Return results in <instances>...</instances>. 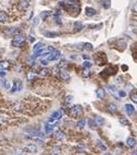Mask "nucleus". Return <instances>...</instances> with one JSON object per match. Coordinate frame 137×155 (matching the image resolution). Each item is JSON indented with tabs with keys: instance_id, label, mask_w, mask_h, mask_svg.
Returning <instances> with one entry per match:
<instances>
[{
	"instance_id": "nucleus-42",
	"label": "nucleus",
	"mask_w": 137,
	"mask_h": 155,
	"mask_svg": "<svg viewBox=\"0 0 137 155\" xmlns=\"http://www.w3.org/2000/svg\"><path fill=\"white\" fill-rule=\"evenodd\" d=\"M119 95L121 96V97H125L126 96V93L124 91H119Z\"/></svg>"
},
{
	"instance_id": "nucleus-20",
	"label": "nucleus",
	"mask_w": 137,
	"mask_h": 155,
	"mask_svg": "<svg viewBox=\"0 0 137 155\" xmlns=\"http://www.w3.org/2000/svg\"><path fill=\"white\" fill-rule=\"evenodd\" d=\"M48 73H49V71H48V69H46V68L39 70V75H40L41 78H46V76L48 75Z\"/></svg>"
},
{
	"instance_id": "nucleus-35",
	"label": "nucleus",
	"mask_w": 137,
	"mask_h": 155,
	"mask_svg": "<svg viewBox=\"0 0 137 155\" xmlns=\"http://www.w3.org/2000/svg\"><path fill=\"white\" fill-rule=\"evenodd\" d=\"M130 99L134 103H137V93H132L130 94Z\"/></svg>"
},
{
	"instance_id": "nucleus-27",
	"label": "nucleus",
	"mask_w": 137,
	"mask_h": 155,
	"mask_svg": "<svg viewBox=\"0 0 137 155\" xmlns=\"http://www.w3.org/2000/svg\"><path fill=\"white\" fill-rule=\"evenodd\" d=\"M27 80L29 81V82H34V80H35V74L33 73V72H28V73H27Z\"/></svg>"
},
{
	"instance_id": "nucleus-32",
	"label": "nucleus",
	"mask_w": 137,
	"mask_h": 155,
	"mask_svg": "<svg viewBox=\"0 0 137 155\" xmlns=\"http://www.w3.org/2000/svg\"><path fill=\"white\" fill-rule=\"evenodd\" d=\"M52 73H53V75H58V74L60 73V68H59V65L58 67H54L53 69H52Z\"/></svg>"
},
{
	"instance_id": "nucleus-50",
	"label": "nucleus",
	"mask_w": 137,
	"mask_h": 155,
	"mask_svg": "<svg viewBox=\"0 0 137 155\" xmlns=\"http://www.w3.org/2000/svg\"><path fill=\"white\" fill-rule=\"evenodd\" d=\"M133 9H134V11H135V12H137V2H136V3H135V6H134V8H133Z\"/></svg>"
},
{
	"instance_id": "nucleus-17",
	"label": "nucleus",
	"mask_w": 137,
	"mask_h": 155,
	"mask_svg": "<svg viewBox=\"0 0 137 155\" xmlns=\"http://www.w3.org/2000/svg\"><path fill=\"white\" fill-rule=\"evenodd\" d=\"M96 94H97V97L98 98H103L104 97V90L103 89H98L97 91H96Z\"/></svg>"
},
{
	"instance_id": "nucleus-40",
	"label": "nucleus",
	"mask_w": 137,
	"mask_h": 155,
	"mask_svg": "<svg viewBox=\"0 0 137 155\" xmlns=\"http://www.w3.org/2000/svg\"><path fill=\"white\" fill-rule=\"evenodd\" d=\"M114 82H115V84H120V83L122 82V79L120 78V76H116V78L114 79Z\"/></svg>"
},
{
	"instance_id": "nucleus-6",
	"label": "nucleus",
	"mask_w": 137,
	"mask_h": 155,
	"mask_svg": "<svg viewBox=\"0 0 137 155\" xmlns=\"http://www.w3.org/2000/svg\"><path fill=\"white\" fill-rule=\"evenodd\" d=\"M96 13H97L96 9L91 8V7H86V8H85V14H86L87 16L91 17V16H94V15H95Z\"/></svg>"
},
{
	"instance_id": "nucleus-22",
	"label": "nucleus",
	"mask_w": 137,
	"mask_h": 155,
	"mask_svg": "<svg viewBox=\"0 0 137 155\" xmlns=\"http://www.w3.org/2000/svg\"><path fill=\"white\" fill-rule=\"evenodd\" d=\"M56 137H57V139H58V140H60V141H63V140L65 139V135H64V133H63V132H61V131H58V132H57Z\"/></svg>"
},
{
	"instance_id": "nucleus-30",
	"label": "nucleus",
	"mask_w": 137,
	"mask_h": 155,
	"mask_svg": "<svg viewBox=\"0 0 137 155\" xmlns=\"http://www.w3.org/2000/svg\"><path fill=\"white\" fill-rule=\"evenodd\" d=\"M102 7H103L104 9L110 8V0H103V1H102Z\"/></svg>"
},
{
	"instance_id": "nucleus-43",
	"label": "nucleus",
	"mask_w": 137,
	"mask_h": 155,
	"mask_svg": "<svg viewBox=\"0 0 137 155\" xmlns=\"http://www.w3.org/2000/svg\"><path fill=\"white\" fill-rule=\"evenodd\" d=\"M6 71H4V70H2V71H0V76H1V78H4V76H6Z\"/></svg>"
},
{
	"instance_id": "nucleus-54",
	"label": "nucleus",
	"mask_w": 137,
	"mask_h": 155,
	"mask_svg": "<svg viewBox=\"0 0 137 155\" xmlns=\"http://www.w3.org/2000/svg\"><path fill=\"white\" fill-rule=\"evenodd\" d=\"M70 2H75V1H77V0H69Z\"/></svg>"
},
{
	"instance_id": "nucleus-5",
	"label": "nucleus",
	"mask_w": 137,
	"mask_h": 155,
	"mask_svg": "<svg viewBox=\"0 0 137 155\" xmlns=\"http://www.w3.org/2000/svg\"><path fill=\"white\" fill-rule=\"evenodd\" d=\"M61 57V52L59 51V50H54V51L50 52L49 56H48V60H51V61H54V60H58V59H60Z\"/></svg>"
},
{
	"instance_id": "nucleus-44",
	"label": "nucleus",
	"mask_w": 137,
	"mask_h": 155,
	"mask_svg": "<svg viewBox=\"0 0 137 155\" xmlns=\"http://www.w3.org/2000/svg\"><path fill=\"white\" fill-rule=\"evenodd\" d=\"M29 41H35V36H33V35H29Z\"/></svg>"
},
{
	"instance_id": "nucleus-49",
	"label": "nucleus",
	"mask_w": 137,
	"mask_h": 155,
	"mask_svg": "<svg viewBox=\"0 0 137 155\" xmlns=\"http://www.w3.org/2000/svg\"><path fill=\"white\" fill-rule=\"evenodd\" d=\"M83 58H84V60H88V59H89V56H87V55H84V56H83Z\"/></svg>"
},
{
	"instance_id": "nucleus-48",
	"label": "nucleus",
	"mask_w": 137,
	"mask_h": 155,
	"mask_svg": "<svg viewBox=\"0 0 137 155\" xmlns=\"http://www.w3.org/2000/svg\"><path fill=\"white\" fill-rule=\"evenodd\" d=\"M47 62H48L47 60H40V63H41L43 65H47Z\"/></svg>"
},
{
	"instance_id": "nucleus-53",
	"label": "nucleus",
	"mask_w": 137,
	"mask_h": 155,
	"mask_svg": "<svg viewBox=\"0 0 137 155\" xmlns=\"http://www.w3.org/2000/svg\"><path fill=\"white\" fill-rule=\"evenodd\" d=\"M2 70H4V68H3V67H2V65H0V71H2Z\"/></svg>"
},
{
	"instance_id": "nucleus-4",
	"label": "nucleus",
	"mask_w": 137,
	"mask_h": 155,
	"mask_svg": "<svg viewBox=\"0 0 137 155\" xmlns=\"http://www.w3.org/2000/svg\"><path fill=\"white\" fill-rule=\"evenodd\" d=\"M62 116H63V111L62 110L54 111V113L51 114V117H50V119H49V122H50V123H54V122H56L58 119H60Z\"/></svg>"
},
{
	"instance_id": "nucleus-45",
	"label": "nucleus",
	"mask_w": 137,
	"mask_h": 155,
	"mask_svg": "<svg viewBox=\"0 0 137 155\" xmlns=\"http://www.w3.org/2000/svg\"><path fill=\"white\" fill-rule=\"evenodd\" d=\"M33 14H34V12H29V14L27 15V20H30V19H32Z\"/></svg>"
},
{
	"instance_id": "nucleus-46",
	"label": "nucleus",
	"mask_w": 137,
	"mask_h": 155,
	"mask_svg": "<svg viewBox=\"0 0 137 155\" xmlns=\"http://www.w3.org/2000/svg\"><path fill=\"white\" fill-rule=\"evenodd\" d=\"M38 23H39L38 19H35L34 20V26H37V25H38Z\"/></svg>"
},
{
	"instance_id": "nucleus-16",
	"label": "nucleus",
	"mask_w": 137,
	"mask_h": 155,
	"mask_svg": "<svg viewBox=\"0 0 137 155\" xmlns=\"http://www.w3.org/2000/svg\"><path fill=\"white\" fill-rule=\"evenodd\" d=\"M45 129H46V132L50 134V133L53 131V124L50 123V122H49V123H46L45 124Z\"/></svg>"
},
{
	"instance_id": "nucleus-13",
	"label": "nucleus",
	"mask_w": 137,
	"mask_h": 155,
	"mask_svg": "<svg viewBox=\"0 0 137 155\" xmlns=\"http://www.w3.org/2000/svg\"><path fill=\"white\" fill-rule=\"evenodd\" d=\"M94 121H95L96 126H102V124H103V119H102L101 117H99V116H96V117L94 118Z\"/></svg>"
},
{
	"instance_id": "nucleus-37",
	"label": "nucleus",
	"mask_w": 137,
	"mask_h": 155,
	"mask_svg": "<svg viewBox=\"0 0 137 155\" xmlns=\"http://www.w3.org/2000/svg\"><path fill=\"white\" fill-rule=\"evenodd\" d=\"M72 103V96H67L65 98V105H70Z\"/></svg>"
},
{
	"instance_id": "nucleus-36",
	"label": "nucleus",
	"mask_w": 137,
	"mask_h": 155,
	"mask_svg": "<svg viewBox=\"0 0 137 155\" xmlns=\"http://www.w3.org/2000/svg\"><path fill=\"white\" fill-rule=\"evenodd\" d=\"M83 67L86 68V69H89V68L91 67V63L89 62V61H85V62L83 63Z\"/></svg>"
},
{
	"instance_id": "nucleus-41",
	"label": "nucleus",
	"mask_w": 137,
	"mask_h": 155,
	"mask_svg": "<svg viewBox=\"0 0 137 155\" xmlns=\"http://www.w3.org/2000/svg\"><path fill=\"white\" fill-rule=\"evenodd\" d=\"M107 87H108V89L110 90V91L112 92V93H114V92H115V87H114V86H112V85H108Z\"/></svg>"
},
{
	"instance_id": "nucleus-23",
	"label": "nucleus",
	"mask_w": 137,
	"mask_h": 155,
	"mask_svg": "<svg viewBox=\"0 0 137 155\" xmlns=\"http://www.w3.org/2000/svg\"><path fill=\"white\" fill-rule=\"evenodd\" d=\"M50 14H51V12H50V11H43V12L40 13V17H41L43 20H46Z\"/></svg>"
},
{
	"instance_id": "nucleus-29",
	"label": "nucleus",
	"mask_w": 137,
	"mask_h": 155,
	"mask_svg": "<svg viewBox=\"0 0 137 155\" xmlns=\"http://www.w3.org/2000/svg\"><path fill=\"white\" fill-rule=\"evenodd\" d=\"M85 124H86V120H85V119H80V120H78V121H77L76 126L79 127V128H83Z\"/></svg>"
},
{
	"instance_id": "nucleus-7",
	"label": "nucleus",
	"mask_w": 137,
	"mask_h": 155,
	"mask_svg": "<svg viewBox=\"0 0 137 155\" xmlns=\"http://www.w3.org/2000/svg\"><path fill=\"white\" fill-rule=\"evenodd\" d=\"M29 7V0H21L19 3L20 10H26Z\"/></svg>"
},
{
	"instance_id": "nucleus-21",
	"label": "nucleus",
	"mask_w": 137,
	"mask_h": 155,
	"mask_svg": "<svg viewBox=\"0 0 137 155\" xmlns=\"http://www.w3.org/2000/svg\"><path fill=\"white\" fill-rule=\"evenodd\" d=\"M1 85H2V86H3L6 90H9V89H10V83H9L8 81L6 80V79H2V80H1Z\"/></svg>"
},
{
	"instance_id": "nucleus-9",
	"label": "nucleus",
	"mask_w": 137,
	"mask_h": 155,
	"mask_svg": "<svg viewBox=\"0 0 137 155\" xmlns=\"http://www.w3.org/2000/svg\"><path fill=\"white\" fill-rule=\"evenodd\" d=\"M7 22H9V17L7 13L3 11H0V23H7Z\"/></svg>"
},
{
	"instance_id": "nucleus-1",
	"label": "nucleus",
	"mask_w": 137,
	"mask_h": 155,
	"mask_svg": "<svg viewBox=\"0 0 137 155\" xmlns=\"http://www.w3.org/2000/svg\"><path fill=\"white\" fill-rule=\"evenodd\" d=\"M24 41H25V36H24L23 34H21V33H19V34H16L14 36V38H13L12 41V46H14V47H17V46L22 45V44L24 43Z\"/></svg>"
},
{
	"instance_id": "nucleus-33",
	"label": "nucleus",
	"mask_w": 137,
	"mask_h": 155,
	"mask_svg": "<svg viewBox=\"0 0 137 155\" xmlns=\"http://www.w3.org/2000/svg\"><path fill=\"white\" fill-rule=\"evenodd\" d=\"M66 60H62L61 61L60 63H59V68H60V69H64L65 67H66Z\"/></svg>"
},
{
	"instance_id": "nucleus-51",
	"label": "nucleus",
	"mask_w": 137,
	"mask_h": 155,
	"mask_svg": "<svg viewBox=\"0 0 137 155\" xmlns=\"http://www.w3.org/2000/svg\"><path fill=\"white\" fill-rule=\"evenodd\" d=\"M122 69H123L124 71H126V70H127L128 68H127V65H123V67H122Z\"/></svg>"
},
{
	"instance_id": "nucleus-19",
	"label": "nucleus",
	"mask_w": 137,
	"mask_h": 155,
	"mask_svg": "<svg viewBox=\"0 0 137 155\" xmlns=\"http://www.w3.org/2000/svg\"><path fill=\"white\" fill-rule=\"evenodd\" d=\"M60 78H61V80L62 81H67L70 79V74L67 73V72H61V74H60Z\"/></svg>"
},
{
	"instance_id": "nucleus-34",
	"label": "nucleus",
	"mask_w": 137,
	"mask_h": 155,
	"mask_svg": "<svg viewBox=\"0 0 137 155\" xmlns=\"http://www.w3.org/2000/svg\"><path fill=\"white\" fill-rule=\"evenodd\" d=\"M89 75H90V72H89V70L85 68V70L83 71V76H84V78H88Z\"/></svg>"
},
{
	"instance_id": "nucleus-26",
	"label": "nucleus",
	"mask_w": 137,
	"mask_h": 155,
	"mask_svg": "<svg viewBox=\"0 0 137 155\" xmlns=\"http://www.w3.org/2000/svg\"><path fill=\"white\" fill-rule=\"evenodd\" d=\"M58 33H56V32H46L45 33V36L46 37H57L58 36Z\"/></svg>"
},
{
	"instance_id": "nucleus-38",
	"label": "nucleus",
	"mask_w": 137,
	"mask_h": 155,
	"mask_svg": "<svg viewBox=\"0 0 137 155\" xmlns=\"http://www.w3.org/2000/svg\"><path fill=\"white\" fill-rule=\"evenodd\" d=\"M85 48H86L87 50H93V45L91 44H89V43H87V44H85Z\"/></svg>"
},
{
	"instance_id": "nucleus-8",
	"label": "nucleus",
	"mask_w": 137,
	"mask_h": 155,
	"mask_svg": "<svg viewBox=\"0 0 137 155\" xmlns=\"http://www.w3.org/2000/svg\"><path fill=\"white\" fill-rule=\"evenodd\" d=\"M65 9H67V10L70 11H73V12H79L80 11V7L77 6V4H71V6H66L65 7Z\"/></svg>"
},
{
	"instance_id": "nucleus-3",
	"label": "nucleus",
	"mask_w": 137,
	"mask_h": 155,
	"mask_svg": "<svg viewBox=\"0 0 137 155\" xmlns=\"http://www.w3.org/2000/svg\"><path fill=\"white\" fill-rule=\"evenodd\" d=\"M23 89V82H22L21 80H14V82H13V86L12 89H11V93H15V92H19L21 91V90Z\"/></svg>"
},
{
	"instance_id": "nucleus-39",
	"label": "nucleus",
	"mask_w": 137,
	"mask_h": 155,
	"mask_svg": "<svg viewBox=\"0 0 137 155\" xmlns=\"http://www.w3.org/2000/svg\"><path fill=\"white\" fill-rule=\"evenodd\" d=\"M0 65H1L2 67L4 68V69L9 67V62H8V61H2V62H0Z\"/></svg>"
},
{
	"instance_id": "nucleus-14",
	"label": "nucleus",
	"mask_w": 137,
	"mask_h": 155,
	"mask_svg": "<svg viewBox=\"0 0 137 155\" xmlns=\"http://www.w3.org/2000/svg\"><path fill=\"white\" fill-rule=\"evenodd\" d=\"M16 32V28L15 27H11V28H7V30H4V35H8V36H10V35L14 34V33Z\"/></svg>"
},
{
	"instance_id": "nucleus-52",
	"label": "nucleus",
	"mask_w": 137,
	"mask_h": 155,
	"mask_svg": "<svg viewBox=\"0 0 137 155\" xmlns=\"http://www.w3.org/2000/svg\"><path fill=\"white\" fill-rule=\"evenodd\" d=\"M132 154H135V155H136V154H137V150H135V151H133V152H132Z\"/></svg>"
},
{
	"instance_id": "nucleus-10",
	"label": "nucleus",
	"mask_w": 137,
	"mask_h": 155,
	"mask_svg": "<svg viewBox=\"0 0 137 155\" xmlns=\"http://www.w3.org/2000/svg\"><path fill=\"white\" fill-rule=\"evenodd\" d=\"M25 151H27L28 153H36L37 152V147L34 144H28L25 146Z\"/></svg>"
},
{
	"instance_id": "nucleus-15",
	"label": "nucleus",
	"mask_w": 137,
	"mask_h": 155,
	"mask_svg": "<svg viewBox=\"0 0 137 155\" xmlns=\"http://www.w3.org/2000/svg\"><path fill=\"white\" fill-rule=\"evenodd\" d=\"M108 110L110 111V113H112V114L116 113V110H117L116 105H115V104H109L108 105Z\"/></svg>"
},
{
	"instance_id": "nucleus-12",
	"label": "nucleus",
	"mask_w": 137,
	"mask_h": 155,
	"mask_svg": "<svg viewBox=\"0 0 137 155\" xmlns=\"http://www.w3.org/2000/svg\"><path fill=\"white\" fill-rule=\"evenodd\" d=\"M125 110H126V113H127V115H132V114L134 113L135 108H134V106H133V105L126 104L125 105Z\"/></svg>"
},
{
	"instance_id": "nucleus-28",
	"label": "nucleus",
	"mask_w": 137,
	"mask_h": 155,
	"mask_svg": "<svg viewBox=\"0 0 137 155\" xmlns=\"http://www.w3.org/2000/svg\"><path fill=\"white\" fill-rule=\"evenodd\" d=\"M97 145L100 147V150H102V151H106V150H107V146L104 145V144L102 143L100 140H97Z\"/></svg>"
},
{
	"instance_id": "nucleus-31",
	"label": "nucleus",
	"mask_w": 137,
	"mask_h": 155,
	"mask_svg": "<svg viewBox=\"0 0 137 155\" xmlns=\"http://www.w3.org/2000/svg\"><path fill=\"white\" fill-rule=\"evenodd\" d=\"M41 46H43V43H38V44H36V45L34 46V47H33V50H34V51H37V50H39V49H41Z\"/></svg>"
},
{
	"instance_id": "nucleus-47",
	"label": "nucleus",
	"mask_w": 137,
	"mask_h": 155,
	"mask_svg": "<svg viewBox=\"0 0 137 155\" xmlns=\"http://www.w3.org/2000/svg\"><path fill=\"white\" fill-rule=\"evenodd\" d=\"M59 6H60L61 8H65V7H66V6H65V3H64V2H62V1H61L60 3H59Z\"/></svg>"
},
{
	"instance_id": "nucleus-2",
	"label": "nucleus",
	"mask_w": 137,
	"mask_h": 155,
	"mask_svg": "<svg viewBox=\"0 0 137 155\" xmlns=\"http://www.w3.org/2000/svg\"><path fill=\"white\" fill-rule=\"evenodd\" d=\"M83 114V109L80 106H74L70 109V115L72 118H77Z\"/></svg>"
},
{
	"instance_id": "nucleus-18",
	"label": "nucleus",
	"mask_w": 137,
	"mask_h": 155,
	"mask_svg": "<svg viewBox=\"0 0 137 155\" xmlns=\"http://www.w3.org/2000/svg\"><path fill=\"white\" fill-rule=\"evenodd\" d=\"M83 27H84V26H83V24L80 23L79 21H76L75 23H74V28H75V30L77 31V32L82 31V30H83Z\"/></svg>"
},
{
	"instance_id": "nucleus-55",
	"label": "nucleus",
	"mask_w": 137,
	"mask_h": 155,
	"mask_svg": "<svg viewBox=\"0 0 137 155\" xmlns=\"http://www.w3.org/2000/svg\"><path fill=\"white\" fill-rule=\"evenodd\" d=\"M0 58H1V52H0Z\"/></svg>"
},
{
	"instance_id": "nucleus-25",
	"label": "nucleus",
	"mask_w": 137,
	"mask_h": 155,
	"mask_svg": "<svg viewBox=\"0 0 137 155\" xmlns=\"http://www.w3.org/2000/svg\"><path fill=\"white\" fill-rule=\"evenodd\" d=\"M61 153V148L59 146H53L51 148V154H60Z\"/></svg>"
},
{
	"instance_id": "nucleus-24",
	"label": "nucleus",
	"mask_w": 137,
	"mask_h": 155,
	"mask_svg": "<svg viewBox=\"0 0 137 155\" xmlns=\"http://www.w3.org/2000/svg\"><path fill=\"white\" fill-rule=\"evenodd\" d=\"M119 122L121 123V126H128V120L124 117H121L119 119Z\"/></svg>"
},
{
	"instance_id": "nucleus-11",
	"label": "nucleus",
	"mask_w": 137,
	"mask_h": 155,
	"mask_svg": "<svg viewBox=\"0 0 137 155\" xmlns=\"http://www.w3.org/2000/svg\"><path fill=\"white\" fill-rule=\"evenodd\" d=\"M126 144H127L128 147H134L135 144H136V140H135L134 138L130 137V138L127 139V141H126Z\"/></svg>"
}]
</instances>
